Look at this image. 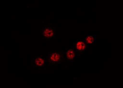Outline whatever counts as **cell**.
<instances>
[{
  "mask_svg": "<svg viewBox=\"0 0 123 88\" xmlns=\"http://www.w3.org/2000/svg\"><path fill=\"white\" fill-rule=\"evenodd\" d=\"M86 42L88 44H93L95 40V37L92 35H88L85 37Z\"/></svg>",
  "mask_w": 123,
  "mask_h": 88,
  "instance_id": "obj_5",
  "label": "cell"
},
{
  "mask_svg": "<svg viewBox=\"0 0 123 88\" xmlns=\"http://www.w3.org/2000/svg\"><path fill=\"white\" fill-rule=\"evenodd\" d=\"M55 30L52 28H46L43 30V35L46 39H50L55 35Z\"/></svg>",
  "mask_w": 123,
  "mask_h": 88,
  "instance_id": "obj_2",
  "label": "cell"
},
{
  "mask_svg": "<svg viewBox=\"0 0 123 88\" xmlns=\"http://www.w3.org/2000/svg\"><path fill=\"white\" fill-rule=\"evenodd\" d=\"M76 56V53L75 50L73 49H69L66 52V57L70 61H72L75 59Z\"/></svg>",
  "mask_w": 123,
  "mask_h": 88,
  "instance_id": "obj_4",
  "label": "cell"
},
{
  "mask_svg": "<svg viewBox=\"0 0 123 88\" xmlns=\"http://www.w3.org/2000/svg\"><path fill=\"white\" fill-rule=\"evenodd\" d=\"M44 63V59L43 57H39L36 58L35 62V65L38 67H41L43 66Z\"/></svg>",
  "mask_w": 123,
  "mask_h": 88,
  "instance_id": "obj_6",
  "label": "cell"
},
{
  "mask_svg": "<svg viewBox=\"0 0 123 88\" xmlns=\"http://www.w3.org/2000/svg\"><path fill=\"white\" fill-rule=\"evenodd\" d=\"M76 50L78 52H80L84 51L86 49L87 45L85 42L82 40L77 41L75 45Z\"/></svg>",
  "mask_w": 123,
  "mask_h": 88,
  "instance_id": "obj_1",
  "label": "cell"
},
{
  "mask_svg": "<svg viewBox=\"0 0 123 88\" xmlns=\"http://www.w3.org/2000/svg\"><path fill=\"white\" fill-rule=\"evenodd\" d=\"M60 59V55L57 52H53L50 55L49 60L51 62L56 63L59 61Z\"/></svg>",
  "mask_w": 123,
  "mask_h": 88,
  "instance_id": "obj_3",
  "label": "cell"
}]
</instances>
